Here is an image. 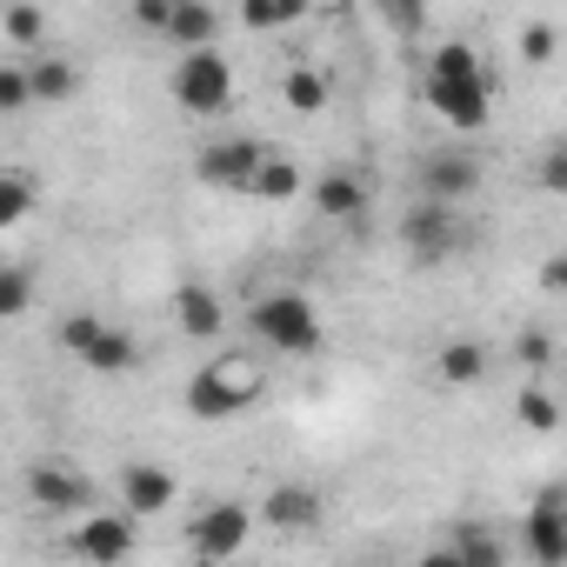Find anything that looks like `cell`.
<instances>
[{
    "label": "cell",
    "instance_id": "1",
    "mask_svg": "<svg viewBox=\"0 0 567 567\" xmlns=\"http://www.w3.org/2000/svg\"><path fill=\"white\" fill-rule=\"evenodd\" d=\"M427 107H434L447 127H461V134H474V127L487 121L494 81H487L481 54H474L467 41H447V48L427 54Z\"/></svg>",
    "mask_w": 567,
    "mask_h": 567
},
{
    "label": "cell",
    "instance_id": "2",
    "mask_svg": "<svg viewBox=\"0 0 567 567\" xmlns=\"http://www.w3.org/2000/svg\"><path fill=\"white\" fill-rule=\"evenodd\" d=\"M247 334L274 354H315L321 348V315L308 295H260L247 308Z\"/></svg>",
    "mask_w": 567,
    "mask_h": 567
},
{
    "label": "cell",
    "instance_id": "3",
    "mask_svg": "<svg viewBox=\"0 0 567 567\" xmlns=\"http://www.w3.org/2000/svg\"><path fill=\"white\" fill-rule=\"evenodd\" d=\"M254 401H260V368L240 361V354H227V361H214V368H200L187 381V414L194 421H227V414H240Z\"/></svg>",
    "mask_w": 567,
    "mask_h": 567
},
{
    "label": "cell",
    "instance_id": "4",
    "mask_svg": "<svg viewBox=\"0 0 567 567\" xmlns=\"http://www.w3.org/2000/svg\"><path fill=\"white\" fill-rule=\"evenodd\" d=\"M61 341H68V354L87 361V374L121 381V374L141 368V341L121 334V328H107V321H94V315H68V321H61Z\"/></svg>",
    "mask_w": 567,
    "mask_h": 567
},
{
    "label": "cell",
    "instance_id": "5",
    "mask_svg": "<svg viewBox=\"0 0 567 567\" xmlns=\"http://www.w3.org/2000/svg\"><path fill=\"white\" fill-rule=\"evenodd\" d=\"M247 540H254V514H247L240 501H214V507H200V514L187 520V554L207 560V567L247 554Z\"/></svg>",
    "mask_w": 567,
    "mask_h": 567
},
{
    "label": "cell",
    "instance_id": "6",
    "mask_svg": "<svg viewBox=\"0 0 567 567\" xmlns=\"http://www.w3.org/2000/svg\"><path fill=\"white\" fill-rule=\"evenodd\" d=\"M174 101H181L187 114H227V107H234V68H227L214 48L181 54V61H174Z\"/></svg>",
    "mask_w": 567,
    "mask_h": 567
},
{
    "label": "cell",
    "instance_id": "7",
    "mask_svg": "<svg viewBox=\"0 0 567 567\" xmlns=\"http://www.w3.org/2000/svg\"><path fill=\"white\" fill-rule=\"evenodd\" d=\"M134 540H141V520H127V514H81L74 534H68V554L87 560V567H121L134 554Z\"/></svg>",
    "mask_w": 567,
    "mask_h": 567
},
{
    "label": "cell",
    "instance_id": "8",
    "mask_svg": "<svg viewBox=\"0 0 567 567\" xmlns=\"http://www.w3.org/2000/svg\"><path fill=\"white\" fill-rule=\"evenodd\" d=\"M28 501L41 514H94V481L68 461H34L28 467Z\"/></svg>",
    "mask_w": 567,
    "mask_h": 567
},
{
    "label": "cell",
    "instance_id": "9",
    "mask_svg": "<svg viewBox=\"0 0 567 567\" xmlns=\"http://www.w3.org/2000/svg\"><path fill=\"white\" fill-rule=\"evenodd\" d=\"M267 154H274L267 141H254V134H227V141H214V147H200L194 174H200L207 187H234V194H247V181H254V167H260Z\"/></svg>",
    "mask_w": 567,
    "mask_h": 567
},
{
    "label": "cell",
    "instance_id": "10",
    "mask_svg": "<svg viewBox=\"0 0 567 567\" xmlns=\"http://www.w3.org/2000/svg\"><path fill=\"white\" fill-rule=\"evenodd\" d=\"M481 174H487V167H481V154H467V147H441V154H427V167H421L434 207L474 200V194H481Z\"/></svg>",
    "mask_w": 567,
    "mask_h": 567
},
{
    "label": "cell",
    "instance_id": "11",
    "mask_svg": "<svg viewBox=\"0 0 567 567\" xmlns=\"http://www.w3.org/2000/svg\"><path fill=\"white\" fill-rule=\"evenodd\" d=\"M401 240H408V254L414 260H447V254H461V240H467V227H461V207H414L408 220H401Z\"/></svg>",
    "mask_w": 567,
    "mask_h": 567
},
{
    "label": "cell",
    "instance_id": "12",
    "mask_svg": "<svg viewBox=\"0 0 567 567\" xmlns=\"http://www.w3.org/2000/svg\"><path fill=\"white\" fill-rule=\"evenodd\" d=\"M520 540H527L534 567H560L567 560V494L560 487H540V501L520 520Z\"/></svg>",
    "mask_w": 567,
    "mask_h": 567
},
{
    "label": "cell",
    "instance_id": "13",
    "mask_svg": "<svg viewBox=\"0 0 567 567\" xmlns=\"http://www.w3.org/2000/svg\"><path fill=\"white\" fill-rule=\"evenodd\" d=\"M174 494H181V481H174L167 467H154V461H134V467H121V501H127V520L167 514V507H174Z\"/></svg>",
    "mask_w": 567,
    "mask_h": 567
},
{
    "label": "cell",
    "instance_id": "14",
    "mask_svg": "<svg viewBox=\"0 0 567 567\" xmlns=\"http://www.w3.org/2000/svg\"><path fill=\"white\" fill-rule=\"evenodd\" d=\"M260 520H267L274 534H315V527H321V494L301 487V481H280V487L260 501Z\"/></svg>",
    "mask_w": 567,
    "mask_h": 567
},
{
    "label": "cell",
    "instance_id": "15",
    "mask_svg": "<svg viewBox=\"0 0 567 567\" xmlns=\"http://www.w3.org/2000/svg\"><path fill=\"white\" fill-rule=\"evenodd\" d=\"M21 74H28V101L34 107H61V101L81 94V68L61 61V54H34V61H21Z\"/></svg>",
    "mask_w": 567,
    "mask_h": 567
},
{
    "label": "cell",
    "instance_id": "16",
    "mask_svg": "<svg viewBox=\"0 0 567 567\" xmlns=\"http://www.w3.org/2000/svg\"><path fill=\"white\" fill-rule=\"evenodd\" d=\"M174 321H181V334H194V341H214V334L227 328L214 288H181V295H174Z\"/></svg>",
    "mask_w": 567,
    "mask_h": 567
},
{
    "label": "cell",
    "instance_id": "17",
    "mask_svg": "<svg viewBox=\"0 0 567 567\" xmlns=\"http://www.w3.org/2000/svg\"><path fill=\"white\" fill-rule=\"evenodd\" d=\"M214 34H220V14H214V8L174 0V14H167V41H174L181 54H200V48H214Z\"/></svg>",
    "mask_w": 567,
    "mask_h": 567
},
{
    "label": "cell",
    "instance_id": "18",
    "mask_svg": "<svg viewBox=\"0 0 567 567\" xmlns=\"http://www.w3.org/2000/svg\"><path fill=\"white\" fill-rule=\"evenodd\" d=\"M461 567H507V547L481 527V520H461V527H447V540H441Z\"/></svg>",
    "mask_w": 567,
    "mask_h": 567
},
{
    "label": "cell",
    "instance_id": "19",
    "mask_svg": "<svg viewBox=\"0 0 567 567\" xmlns=\"http://www.w3.org/2000/svg\"><path fill=\"white\" fill-rule=\"evenodd\" d=\"M315 207H321L328 220H361V214H368V181L328 174V181H315Z\"/></svg>",
    "mask_w": 567,
    "mask_h": 567
},
{
    "label": "cell",
    "instance_id": "20",
    "mask_svg": "<svg viewBox=\"0 0 567 567\" xmlns=\"http://www.w3.org/2000/svg\"><path fill=\"white\" fill-rule=\"evenodd\" d=\"M247 194H254V200H295V194H301V161H288V154H267V161L254 167Z\"/></svg>",
    "mask_w": 567,
    "mask_h": 567
},
{
    "label": "cell",
    "instance_id": "21",
    "mask_svg": "<svg viewBox=\"0 0 567 567\" xmlns=\"http://www.w3.org/2000/svg\"><path fill=\"white\" fill-rule=\"evenodd\" d=\"M434 374L447 388H474V381H487V348L481 341H447L441 361H434Z\"/></svg>",
    "mask_w": 567,
    "mask_h": 567
},
{
    "label": "cell",
    "instance_id": "22",
    "mask_svg": "<svg viewBox=\"0 0 567 567\" xmlns=\"http://www.w3.org/2000/svg\"><path fill=\"white\" fill-rule=\"evenodd\" d=\"M34 200H41V187H34L28 174L0 167V227H21V220L34 214Z\"/></svg>",
    "mask_w": 567,
    "mask_h": 567
},
{
    "label": "cell",
    "instance_id": "23",
    "mask_svg": "<svg viewBox=\"0 0 567 567\" xmlns=\"http://www.w3.org/2000/svg\"><path fill=\"white\" fill-rule=\"evenodd\" d=\"M34 308V267H0V321H21Z\"/></svg>",
    "mask_w": 567,
    "mask_h": 567
},
{
    "label": "cell",
    "instance_id": "24",
    "mask_svg": "<svg viewBox=\"0 0 567 567\" xmlns=\"http://www.w3.org/2000/svg\"><path fill=\"white\" fill-rule=\"evenodd\" d=\"M280 94H288L295 114H321L328 107V74L321 68H288V87H280Z\"/></svg>",
    "mask_w": 567,
    "mask_h": 567
},
{
    "label": "cell",
    "instance_id": "25",
    "mask_svg": "<svg viewBox=\"0 0 567 567\" xmlns=\"http://www.w3.org/2000/svg\"><path fill=\"white\" fill-rule=\"evenodd\" d=\"M240 21H247L254 34H274V28H295V21H301V0H247V8H240Z\"/></svg>",
    "mask_w": 567,
    "mask_h": 567
},
{
    "label": "cell",
    "instance_id": "26",
    "mask_svg": "<svg viewBox=\"0 0 567 567\" xmlns=\"http://www.w3.org/2000/svg\"><path fill=\"white\" fill-rule=\"evenodd\" d=\"M0 34H8L14 48H41L48 41V14L41 8H8V14H0Z\"/></svg>",
    "mask_w": 567,
    "mask_h": 567
},
{
    "label": "cell",
    "instance_id": "27",
    "mask_svg": "<svg viewBox=\"0 0 567 567\" xmlns=\"http://www.w3.org/2000/svg\"><path fill=\"white\" fill-rule=\"evenodd\" d=\"M514 414H520V427H534V434H554V421H560V408H554V394H547V388H520Z\"/></svg>",
    "mask_w": 567,
    "mask_h": 567
},
{
    "label": "cell",
    "instance_id": "28",
    "mask_svg": "<svg viewBox=\"0 0 567 567\" xmlns=\"http://www.w3.org/2000/svg\"><path fill=\"white\" fill-rule=\"evenodd\" d=\"M34 101H28V74H21V61H8L0 68V114H28Z\"/></svg>",
    "mask_w": 567,
    "mask_h": 567
},
{
    "label": "cell",
    "instance_id": "29",
    "mask_svg": "<svg viewBox=\"0 0 567 567\" xmlns=\"http://www.w3.org/2000/svg\"><path fill=\"white\" fill-rule=\"evenodd\" d=\"M167 14H174V0H141V8H134V28H141V34H167Z\"/></svg>",
    "mask_w": 567,
    "mask_h": 567
},
{
    "label": "cell",
    "instance_id": "30",
    "mask_svg": "<svg viewBox=\"0 0 567 567\" xmlns=\"http://www.w3.org/2000/svg\"><path fill=\"white\" fill-rule=\"evenodd\" d=\"M520 54H527V61H554V28H547V21H534V28L520 34Z\"/></svg>",
    "mask_w": 567,
    "mask_h": 567
},
{
    "label": "cell",
    "instance_id": "31",
    "mask_svg": "<svg viewBox=\"0 0 567 567\" xmlns=\"http://www.w3.org/2000/svg\"><path fill=\"white\" fill-rule=\"evenodd\" d=\"M547 354H554L547 334H520V361H527V368H547Z\"/></svg>",
    "mask_w": 567,
    "mask_h": 567
},
{
    "label": "cell",
    "instance_id": "32",
    "mask_svg": "<svg viewBox=\"0 0 567 567\" xmlns=\"http://www.w3.org/2000/svg\"><path fill=\"white\" fill-rule=\"evenodd\" d=\"M540 181H547V187H560V181H567V167H560V147H547V161H540Z\"/></svg>",
    "mask_w": 567,
    "mask_h": 567
},
{
    "label": "cell",
    "instance_id": "33",
    "mask_svg": "<svg viewBox=\"0 0 567 567\" xmlns=\"http://www.w3.org/2000/svg\"><path fill=\"white\" fill-rule=\"evenodd\" d=\"M388 28H421V8H388Z\"/></svg>",
    "mask_w": 567,
    "mask_h": 567
},
{
    "label": "cell",
    "instance_id": "34",
    "mask_svg": "<svg viewBox=\"0 0 567 567\" xmlns=\"http://www.w3.org/2000/svg\"><path fill=\"white\" fill-rule=\"evenodd\" d=\"M414 567H461V560H454V554H447V547H427V554H421V560H414Z\"/></svg>",
    "mask_w": 567,
    "mask_h": 567
}]
</instances>
